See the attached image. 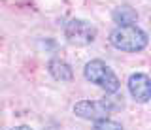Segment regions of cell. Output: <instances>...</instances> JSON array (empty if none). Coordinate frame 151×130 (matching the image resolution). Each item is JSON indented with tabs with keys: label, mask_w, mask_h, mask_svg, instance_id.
Listing matches in <instances>:
<instances>
[{
	"label": "cell",
	"mask_w": 151,
	"mask_h": 130,
	"mask_svg": "<svg viewBox=\"0 0 151 130\" xmlns=\"http://www.w3.org/2000/svg\"><path fill=\"white\" fill-rule=\"evenodd\" d=\"M110 41L115 49L127 51V53H136L147 45V34L136 25L130 26H117L110 34Z\"/></svg>",
	"instance_id": "1"
},
{
	"label": "cell",
	"mask_w": 151,
	"mask_h": 130,
	"mask_svg": "<svg viewBox=\"0 0 151 130\" xmlns=\"http://www.w3.org/2000/svg\"><path fill=\"white\" fill-rule=\"evenodd\" d=\"M83 74H85V77H87V81L102 87L108 94H117V92H119V87H121L119 79H117V76L111 72V68L106 66V62H102V60H89V62L85 64Z\"/></svg>",
	"instance_id": "2"
},
{
	"label": "cell",
	"mask_w": 151,
	"mask_h": 130,
	"mask_svg": "<svg viewBox=\"0 0 151 130\" xmlns=\"http://www.w3.org/2000/svg\"><path fill=\"white\" fill-rule=\"evenodd\" d=\"M115 109L111 102L106 100H79L74 106V113L87 121H104L110 117V113Z\"/></svg>",
	"instance_id": "3"
},
{
	"label": "cell",
	"mask_w": 151,
	"mask_h": 130,
	"mask_svg": "<svg viewBox=\"0 0 151 130\" xmlns=\"http://www.w3.org/2000/svg\"><path fill=\"white\" fill-rule=\"evenodd\" d=\"M66 40L72 45L83 47V45L93 44L96 38V29H94L93 23L83 21V19H72L66 25Z\"/></svg>",
	"instance_id": "4"
},
{
	"label": "cell",
	"mask_w": 151,
	"mask_h": 130,
	"mask_svg": "<svg viewBox=\"0 0 151 130\" xmlns=\"http://www.w3.org/2000/svg\"><path fill=\"white\" fill-rule=\"evenodd\" d=\"M129 91L136 102L145 104V102L151 100V79L142 72L132 74L129 77Z\"/></svg>",
	"instance_id": "5"
},
{
	"label": "cell",
	"mask_w": 151,
	"mask_h": 130,
	"mask_svg": "<svg viewBox=\"0 0 151 130\" xmlns=\"http://www.w3.org/2000/svg\"><path fill=\"white\" fill-rule=\"evenodd\" d=\"M136 19H138V13L130 6H119L113 10V21L119 26H130L136 23Z\"/></svg>",
	"instance_id": "6"
},
{
	"label": "cell",
	"mask_w": 151,
	"mask_h": 130,
	"mask_svg": "<svg viewBox=\"0 0 151 130\" xmlns=\"http://www.w3.org/2000/svg\"><path fill=\"white\" fill-rule=\"evenodd\" d=\"M49 74L55 77L57 81H70L72 79V68L60 59H53L49 62Z\"/></svg>",
	"instance_id": "7"
},
{
	"label": "cell",
	"mask_w": 151,
	"mask_h": 130,
	"mask_svg": "<svg viewBox=\"0 0 151 130\" xmlns=\"http://www.w3.org/2000/svg\"><path fill=\"white\" fill-rule=\"evenodd\" d=\"M93 130H123V126L111 119H104V121H96Z\"/></svg>",
	"instance_id": "8"
},
{
	"label": "cell",
	"mask_w": 151,
	"mask_h": 130,
	"mask_svg": "<svg viewBox=\"0 0 151 130\" xmlns=\"http://www.w3.org/2000/svg\"><path fill=\"white\" fill-rule=\"evenodd\" d=\"M12 130H32L30 126H25V124H23V126H15V128H12Z\"/></svg>",
	"instance_id": "9"
},
{
	"label": "cell",
	"mask_w": 151,
	"mask_h": 130,
	"mask_svg": "<svg viewBox=\"0 0 151 130\" xmlns=\"http://www.w3.org/2000/svg\"><path fill=\"white\" fill-rule=\"evenodd\" d=\"M149 19H151V17H149Z\"/></svg>",
	"instance_id": "10"
}]
</instances>
